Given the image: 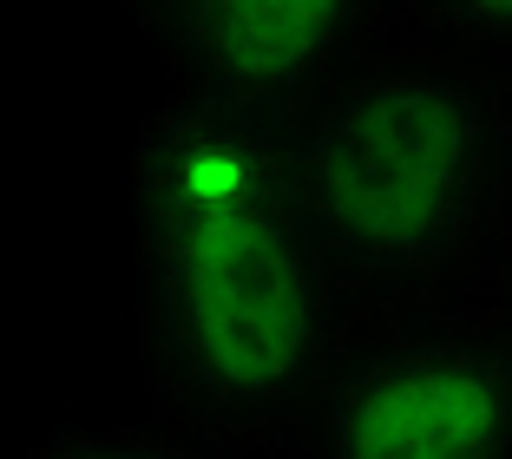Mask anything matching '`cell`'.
Masks as SVG:
<instances>
[{
  "mask_svg": "<svg viewBox=\"0 0 512 459\" xmlns=\"http://www.w3.org/2000/svg\"><path fill=\"white\" fill-rule=\"evenodd\" d=\"M289 171L362 335L506 315L512 66L407 33L289 112Z\"/></svg>",
  "mask_w": 512,
  "mask_h": 459,
  "instance_id": "obj_1",
  "label": "cell"
},
{
  "mask_svg": "<svg viewBox=\"0 0 512 459\" xmlns=\"http://www.w3.org/2000/svg\"><path fill=\"white\" fill-rule=\"evenodd\" d=\"M132 230V348L151 414L224 453L296 446L362 315L296 210V184Z\"/></svg>",
  "mask_w": 512,
  "mask_h": 459,
  "instance_id": "obj_2",
  "label": "cell"
},
{
  "mask_svg": "<svg viewBox=\"0 0 512 459\" xmlns=\"http://www.w3.org/2000/svg\"><path fill=\"white\" fill-rule=\"evenodd\" d=\"M302 459H512V322L368 328L296 433Z\"/></svg>",
  "mask_w": 512,
  "mask_h": 459,
  "instance_id": "obj_3",
  "label": "cell"
},
{
  "mask_svg": "<svg viewBox=\"0 0 512 459\" xmlns=\"http://www.w3.org/2000/svg\"><path fill=\"white\" fill-rule=\"evenodd\" d=\"M178 92L296 112L407 40V0H125Z\"/></svg>",
  "mask_w": 512,
  "mask_h": 459,
  "instance_id": "obj_4",
  "label": "cell"
},
{
  "mask_svg": "<svg viewBox=\"0 0 512 459\" xmlns=\"http://www.w3.org/2000/svg\"><path fill=\"white\" fill-rule=\"evenodd\" d=\"M27 459H237L171 420H112V427H53Z\"/></svg>",
  "mask_w": 512,
  "mask_h": 459,
  "instance_id": "obj_5",
  "label": "cell"
},
{
  "mask_svg": "<svg viewBox=\"0 0 512 459\" xmlns=\"http://www.w3.org/2000/svg\"><path fill=\"white\" fill-rule=\"evenodd\" d=\"M414 33L512 66V0H407Z\"/></svg>",
  "mask_w": 512,
  "mask_h": 459,
  "instance_id": "obj_6",
  "label": "cell"
},
{
  "mask_svg": "<svg viewBox=\"0 0 512 459\" xmlns=\"http://www.w3.org/2000/svg\"><path fill=\"white\" fill-rule=\"evenodd\" d=\"M506 322H512V282H506Z\"/></svg>",
  "mask_w": 512,
  "mask_h": 459,
  "instance_id": "obj_7",
  "label": "cell"
}]
</instances>
